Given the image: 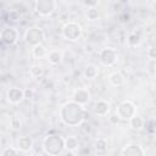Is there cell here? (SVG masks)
Masks as SVG:
<instances>
[{"label":"cell","instance_id":"obj_34","mask_svg":"<svg viewBox=\"0 0 156 156\" xmlns=\"http://www.w3.org/2000/svg\"><path fill=\"white\" fill-rule=\"evenodd\" d=\"M30 156H40V155H38V154H32Z\"/></svg>","mask_w":156,"mask_h":156},{"label":"cell","instance_id":"obj_14","mask_svg":"<svg viewBox=\"0 0 156 156\" xmlns=\"http://www.w3.org/2000/svg\"><path fill=\"white\" fill-rule=\"evenodd\" d=\"M48 56V61L50 65L52 66H57L62 62V58H63V55H62V51L61 50H57V49H54L51 51H49V54L46 55Z\"/></svg>","mask_w":156,"mask_h":156},{"label":"cell","instance_id":"obj_30","mask_svg":"<svg viewBox=\"0 0 156 156\" xmlns=\"http://www.w3.org/2000/svg\"><path fill=\"white\" fill-rule=\"evenodd\" d=\"M108 119H110V122H111L112 124H118V123H119V121H121V118L117 116V113L111 115V116L108 117Z\"/></svg>","mask_w":156,"mask_h":156},{"label":"cell","instance_id":"obj_9","mask_svg":"<svg viewBox=\"0 0 156 156\" xmlns=\"http://www.w3.org/2000/svg\"><path fill=\"white\" fill-rule=\"evenodd\" d=\"M6 99L10 104H20L23 101V99H26L24 96V90L18 88V87H11L6 90Z\"/></svg>","mask_w":156,"mask_h":156},{"label":"cell","instance_id":"obj_2","mask_svg":"<svg viewBox=\"0 0 156 156\" xmlns=\"http://www.w3.org/2000/svg\"><path fill=\"white\" fill-rule=\"evenodd\" d=\"M43 150L49 156H60L63 154L65 149V139L57 134H49L43 140Z\"/></svg>","mask_w":156,"mask_h":156},{"label":"cell","instance_id":"obj_20","mask_svg":"<svg viewBox=\"0 0 156 156\" xmlns=\"http://www.w3.org/2000/svg\"><path fill=\"white\" fill-rule=\"evenodd\" d=\"M32 55H33V57L34 58H43L44 56H46L48 54H46V49H45V46H43L41 44L40 45H37V46H34L33 49H32Z\"/></svg>","mask_w":156,"mask_h":156},{"label":"cell","instance_id":"obj_26","mask_svg":"<svg viewBox=\"0 0 156 156\" xmlns=\"http://www.w3.org/2000/svg\"><path fill=\"white\" fill-rule=\"evenodd\" d=\"M147 57L150 60H156V45H151L147 49Z\"/></svg>","mask_w":156,"mask_h":156},{"label":"cell","instance_id":"obj_7","mask_svg":"<svg viewBox=\"0 0 156 156\" xmlns=\"http://www.w3.org/2000/svg\"><path fill=\"white\" fill-rule=\"evenodd\" d=\"M118 54L113 48H104L99 54V61L105 67H111L117 62Z\"/></svg>","mask_w":156,"mask_h":156},{"label":"cell","instance_id":"obj_17","mask_svg":"<svg viewBox=\"0 0 156 156\" xmlns=\"http://www.w3.org/2000/svg\"><path fill=\"white\" fill-rule=\"evenodd\" d=\"M94 150L98 154H105L107 151V140L105 138H98L94 140Z\"/></svg>","mask_w":156,"mask_h":156},{"label":"cell","instance_id":"obj_31","mask_svg":"<svg viewBox=\"0 0 156 156\" xmlns=\"http://www.w3.org/2000/svg\"><path fill=\"white\" fill-rule=\"evenodd\" d=\"M32 95H33V90H30V89L24 90V96H26V99H30Z\"/></svg>","mask_w":156,"mask_h":156},{"label":"cell","instance_id":"obj_13","mask_svg":"<svg viewBox=\"0 0 156 156\" xmlns=\"http://www.w3.org/2000/svg\"><path fill=\"white\" fill-rule=\"evenodd\" d=\"M110 112V104L105 100H98L94 105V113L98 116H106Z\"/></svg>","mask_w":156,"mask_h":156},{"label":"cell","instance_id":"obj_19","mask_svg":"<svg viewBox=\"0 0 156 156\" xmlns=\"http://www.w3.org/2000/svg\"><path fill=\"white\" fill-rule=\"evenodd\" d=\"M129 127H130L133 130H140V129L144 127V119H143L140 116L135 115L133 118L129 119Z\"/></svg>","mask_w":156,"mask_h":156},{"label":"cell","instance_id":"obj_3","mask_svg":"<svg viewBox=\"0 0 156 156\" xmlns=\"http://www.w3.org/2000/svg\"><path fill=\"white\" fill-rule=\"evenodd\" d=\"M45 38V33L44 30L40 28V27H37V26H32V27H28L24 32V35H23V39L24 41L30 45V46H37V45H40L41 41L44 40Z\"/></svg>","mask_w":156,"mask_h":156},{"label":"cell","instance_id":"obj_23","mask_svg":"<svg viewBox=\"0 0 156 156\" xmlns=\"http://www.w3.org/2000/svg\"><path fill=\"white\" fill-rule=\"evenodd\" d=\"M29 73H30V76H33V77H35V78H39V77L43 76L44 69H43V67H41L40 65H33V66H30V68H29Z\"/></svg>","mask_w":156,"mask_h":156},{"label":"cell","instance_id":"obj_32","mask_svg":"<svg viewBox=\"0 0 156 156\" xmlns=\"http://www.w3.org/2000/svg\"><path fill=\"white\" fill-rule=\"evenodd\" d=\"M63 156H76V154H74V151H68V150H66V152L63 154Z\"/></svg>","mask_w":156,"mask_h":156},{"label":"cell","instance_id":"obj_15","mask_svg":"<svg viewBox=\"0 0 156 156\" xmlns=\"http://www.w3.org/2000/svg\"><path fill=\"white\" fill-rule=\"evenodd\" d=\"M108 82L112 87H122L124 84V77L121 72H112L108 76Z\"/></svg>","mask_w":156,"mask_h":156},{"label":"cell","instance_id":"obj_29","mask_svg":"<svg viewBox=\"0 0 156 156\" xmlns=\"http://www.w3.org/2000/svg\"><path fill=\"white\" fill-rule=\"evenodd\" d=\"M83 5H84V6H87L88 9H90V7H96V6L99 5V1H98V0H94V1L85 0V1H83Z\"/></svg>","mask_w":156,"mask_h":156},{"label":"cell","instance_id":"obj_11","mask_svg":"<svg viewBox=\"0 0 156 156\" xmlns=\"http://www.w3.org/2000/svg\"><path fill=\"white\" fill-rule=\"evenodd\" d=\"M121 156H145V151L139 144L132 143L122 149Z\"/></svg>","mask_w":156,"mask_h":156},{"label":"cell","instance_id":"obj_21","mask_svg":"<svg viewBox=\"0 0 156 156\" xmlns=\"http://www.w3.org/2000/svg\"><path fill=\"white\" fill-rule=\"evenodd\" d=\"M140 41H141L140 35H139L136 32L130 33V34L128 35V38H127V43H128L129 46H138V45L140 44Z\"/></svg>","mask_w":156,"mask_h":156},{"label":"cell","instance_id":"obj_12","mask_svg":"<svg viewBox=\"0 0 156 156\" xmlns=\"http://www.w3.org/2000/svg\"><path fill=\"white\" fill-rule=\"evenodd\" d=\"M33 139L28 135H24V136H20L16 141V146L17 149L21 151V152H24V154H28L32 151L33 149Z\"/></svg>","mask_w":156,"mask_h":156},{"label":"cell","instance_id":"obj_25","mask_svg":"<svg viewBox=\"0 0 156 156\" xmlns=\"http://www.w3.org/2000/svg\"><path fill=\"white\" fill-rule=\"evenodd\" d=\"M10 128L12 130H20L21 129V119L17 116H15L10 119Z\"/></svg>","mask_w":156,"mask_h":156},{"label":"cell","instance_id":"obj_16","mask_svg":"<svg viewBox=\"0 0 156 156\" xmlns=\"http://www.w3.org/2000/svg\"><path fill=\"white\" fill-rule=\"evenodd\" d=\"M65 149L68 151H76L79 149V140L77 136H67L65 138Z\"/></svg>","mask_w":156,"mask_h":156},{"label":"cell","instance_id":"obj_4","mask_svg":"<svg viewBox=\"0 0 156 156\" xmlns=\"http://www.w3.org/2000/svg\"><path fill=\"white\" fill-rule=\"evenodd\" d=\"M82 34H83V29L78 22L71 21V22H67L62 27V37L68 41L78 40L82 37Z\"/></svg>","mask_w":156,"mask_h":156},{"label":"cell","instance_id":"obj_6","mask_svg":"<svg viewBox=\"0 0 156 156\" xmlns=\"http://www.w3.org/2000/svg\"><path fill=\"white\" fill-rule=\"evenodd\" d=\"M33 5L35 12L43 17L51 16L57 7V2L55 0H37L33 2Z\"/></svg>","mask_w":156,"mask_h":156},{"label":"cell","instance_id":"obj_22","mask_svg":"<svg viewBox=\"0 0 156 156\" xmlns=\"http://www.w3.org/2000/svg\"><path fill=\"white\" fill-rule=\"evenodd\" d=\"M99 17H100V12H99L98 7H90V9L87 10V18H88V21L94 22V21H98Z\"/></svg>","mask_w":156,"mask_h":156},{"label":"cell","instance_id":"obj_33","mask_svg":"<svg viewBox=\"0 0 156 156\" xmlns=\"http://www.w3.org/2000/svg\"><path fill=\"white\" fill-rule=\"evenodd\" d=\"M154 74H155V77H156V66H155V68H154Z\"/></svg>","mask_w":156,"mask_h":156},{"label":"cell","instance_id":"obj_10","mask_svg":"<svg viewBox=\"0 0 156 156\" xmlns=\"http://www.w3.org/2000/svg\"><path fill=\"white\" fill-rule=\"evenodd\" d=\"M72 100L82 106L87 105L89 101H90V93L88 91V89L85 88H78L74 90L73 93V96H72Z\"/></svg>","mask_w":156,"mask_h":156},{"label":"cell","instance_id":"obj_28","mask_svg":"<svg viewBox=\"0 0 156 156\" xmlns=\"http://www.w3.org/2000/svg\"><path fill=\"white\" fill-rule=\"evenodd\" d=\"M80 128H82V130H83L85 134H88V133L91 132V124H90L89 122H87V121H84V122L80 124Z\"/></svg>","mask_w":156,"mask_h":156},{"label":"cell","instance_id":"obj_1","mask_svg":"<svg viewBox=\"0 0 156 156\" xmlns=\"http://www.w3.org/2000/svg\"><path fill=\"white\" fill-rule=\"evenodd\" d=\"M60 119L65 126L77 127L85 121V110L84 106L74 102L73 100L65 102L58 112Z\"/></svg>","mask_w":156,"mask_h":156},{"label":"cell","instance_id":"obj_27","mask_svg":"<svg viewBox=\"0 0 156 156\" xmlns=\"http://www.w3.org/2000/svg\"><path fill=\"white\" fill-rule=\"evenodd\" d=\"M20 17H21V15H20V12H18L17 10H11V11L9 12V18H10L11 21H18Z\"/></svg>","mask_w":156,"mask_h":156},{"label":"cell","instance_id":"obj_24","mask_svg":"<svg viewBox=\"0 0 156 156\" xmlns=\"http://www.w3.org/2000/svg\"><path fill=\"white\" fill-rule=\"evenodd\" d=\"M20 150L17 147H12V146H7L1 151V156H20Z\"/></svg>","mask_w":156,"mask_h":156},{"label":"cell","instance_id":"obj_18","mask_svg":"<svg viewBox=\"0 0 156 156\" xmlns=\"http://www.w3.org/2000/svg\"><path fill=\"white\" fill-rule=\"evenodd\" d=\"M83 74L87 79H94L99 74V68L95 65H87L85 68H84Z\"/></svg>","mask_w":156,"mask_h":156},{"label":"cell","instance_id":"obj_5","mask_svg":"<svg viewBox=\"0 0 156 156\" xmlns=\"http://www.w3.org/2000/svg\"><path fill=\"white\" fill-rule=\"evenodd\" d=\"M116 113L122 121H129L136 115V106L130 100H123L118 104L116 108Z\"/></svg>","mask_w":156,"mask_h":156},{"label":"cell","instance_id":"obj_8","mask_svg":"<svg viewBox=\"0 0 156 156\" xmlns=\"http://www.w3.org/2000/svg\"><path fill=\"white\" fill-rule=\"evenodd\" d=\"M0 39L5 45H13L18 40V32L13 27H5L0 33Z\"/></svg>","mask_w":156,"mask_h":156}]
</instances>
